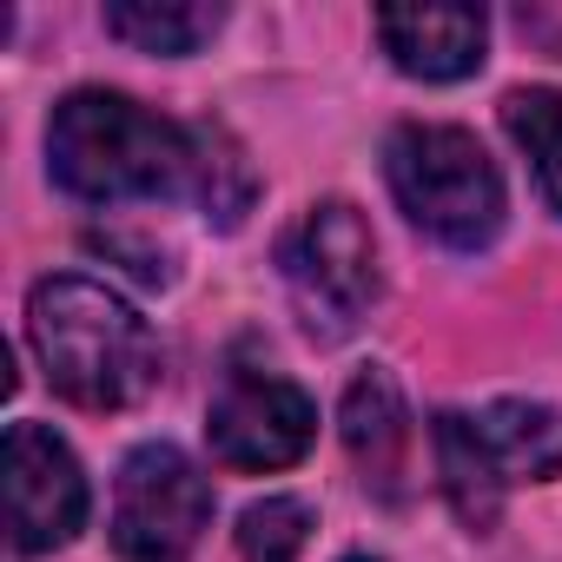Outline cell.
Masks as SVG:
<instances>
[{"label": "cell", "instance_id": "obj_4", "mask_svg": "<svg viewBox=\"0 0 562 562\" xmlns=\"http://www.w3.org/2000/svg\"><path fill=\"white\" fill-rule=\"evenodd\" d=\"M384 179L417 232H430L450 251H483L503 232V172L463 126H397L384 139Z\"/></svg>", "mask_w": 562, "mask_h": 562}, {"label": "cell", "instance_id": "obj_12", "mask_svg": "<svg viewBox=\"0 0 562 562\" xmlns=\"http://www.w3.org/2000/svg\"><path fill=\"white\" fill-rule=\"evenodd\" d=\"M192 146H199L192 199L205 205V218H212L218 232H232V225L251 212V199H258V179H251V166H245V146H238L218 120H199V126H192Z\"/></svg>", "mask_w": 562, "mask_h": 562}, {"label": "cell", "instance_id": "obj_3", "mask_svg": "<svg viewBox=\"0 0 562 562\" xmlns=\"http://www.w3.org/2000/svg\"><path fill=\"white\" fill-rule=\"evenodd\" d=\"M437 470H443V496L463 516V529L490 536L516 483L562 470V411L529 404V397H496L483 411H443Z\"/></svg>", "mask_w": 562, "mask_h": 562}, {"label": "cell", "instance_id": "obj_8", "mask_svg": "<svg viewBox=\"0 0 562 562\" xmlns=\"http://www.w3.org/2000/svg\"><path fill=\"white\" fill-rule=\"evenodd\" d=\"M0 483H8V529L14 549L41 555L80 536L87 522V476L80 457L47 430V424H14L0 450Z\"/></svg>", "mask_w": 562, "mask_h": 562}, {"label": "cell", "instance_id": "obj_6", "mask_svg": "<svg viewBox=\"0 0 562 562\" xmlns=\"http://www.w3.org/2000/svg\"><path fill=\"white\" fill-rule=\"evenodd\" d=\"M212 522V483L172 443H139L113 483V549L126 562H186Z\"/></svg>", "mask_w": 562, "mask_h": 562}, {"label": "cell", "instance_id": "obj_2", "mask_svg": "<svg viewBox=\"0 0 562 562\" xmlns=\"http://www.w3.org/2000/svg\"><path fill=\"white\" fill-rule=\"evenodd\" d=\"M47 172L60 192L87 205L172 199V192H192L199 146H192V126L159 120L126 93L80 87L47 120Z\"/></svg>", "mask_w": 562, "mask_h": 562}, {"label": "cell", "instance_id": "obj_15", "mask_svg": "<svg viewBox=\"0 0 562 562\" xmlns=\"http://www.w3.org/2000/svg\"><path fill=\"white\" fill-rule=\"evenodd\" d=\"M351 562H364V555H351Z\"/></svg>", "mask_w": 562, "mask_h": 562}, {"label": "cell", "instance_id": "obj_13", "mask_svg": "<svg viewBox=\"0 0 562 562\" xmlns=\"http://www.w3.org/2000/svg\"><path fill=\"white\" fill-rule=\"evenodd\" d=\"M503 126L509 139L529 153V172L542 186V199L562 212V93L555 87H522L503 100Z\"/></svg>", "mask_w": 562, "mask_h": 562}, {"label": "cell", "instance_id": "obj_1", "mask_svg": "<svg viewBox=\"0 0 562 562\" xmlns=\"http://www.w3.org/2000/svg\"><path fill=\"white\" fill-rule=\"evenodd\" d=\"M27 338H34L47 384L80 411H126L166 378L153 325L120 292H106L100 278H80V271L34 285Z\"/></svg>", "mask_w": 562, "mask_h": 562}, {"label": "cell", "instance_id": "obj_9", "mask_svg": "<svg viewBox=\"0 0 562 562\" xmlns=\"http://www.w3.org/2000/svg\"><path fill=\"white\" fill-rule=\"evenodd\" d=\"M338 430H345V450L364 476L371 496L397 503L404 496V470H411V411H404V391L391 371H358L345 384V404H338Z\"/></svg>", "mask_w": 562, "mask_h": 562}, {"label": "cell", "instance_id": "obj_10", "mask_svg": "<svg viewBox=\"0 0 562 562\" xmlns=\"http://www.w3.org/2000/svg\"><path fill=\"white\" fill-rule=\"evenodd\" d=\"M378 41L397 74L443 87L483 67L490 21L483 8H378Z\"/></svg>", "mask_w": 562, "mask_h": 562}, {"label": "cell", "instance_id": "obj_11", "mask_svg": "<svg viewBox=\"0 0 562 562\" xmlns=\"http://www.w3.org/2000/svg\"><path fill=\"white\" fill-rule=\"evenodd\" d=\"M225 27V8H205V0H113L106 8V34L139 47V54H199L212 34Z\"/></svg>", "mask_w": 562, "mask_h": 562}, {"label": "cell", "instance_id": "obj_14", "mask_svg": "<svg viewBox=\"0 0 562 562\" xmlns=\"http://www.w3.org/2000/svg\"><path fill=\"white\" fill-rule=\"evenodd\" d=\"M312 529H318L312 503H299V496H265V503H251L238 516V549H245V562H299L305 542H312Z\"/></svg>", "mask_w": 562, "mask_h": 562}, {"label": "cell", "instance_id": "obj_7", "mask_svg": "<svg viewBox=\"0 0 562 562\" xmlns=\"http://www.w3.org/2000/svg\"><path fill=\"white\" fill-rule=\"evenodd\" d=\"M312 437H318V411L292 378L232 358L205 411V443L225 470H285L312 450Z\"/></svg>", "mask_w": 562, "mask_h": 562}, {"label": "cell", "instance_id": "obj_5", "mask_svg": "<svg viewBox=\"0 0 562 562\" xmlns=\"http://www.w3.org/2000/svg\"><path fill=\"white\" fill-rule=\"evenodd\" d=\"M278 271H285L305 338L318 345H345L378 305V245H371L364 212L345 199H318L278 238Z\"/></svg>", "mask_w": 562, "mask_h": 562}]
</instances>
